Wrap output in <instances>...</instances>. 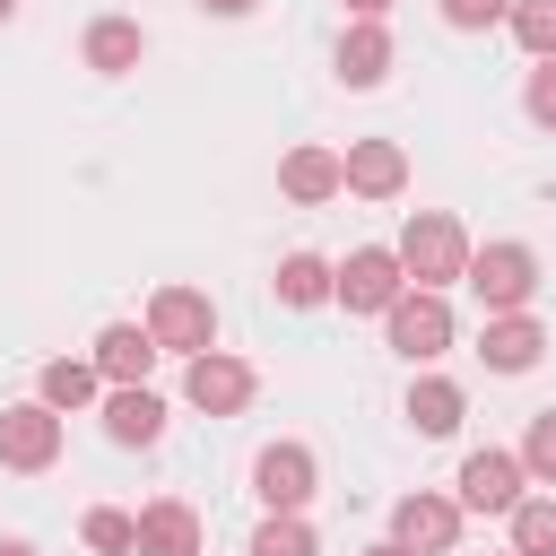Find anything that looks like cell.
Masks as SVG:
<instances>
[{"mask_svg": "<svg viewBox=\"0 0 556 556\" xmlns=\"http://www.w3.org/2000/svg\"><path fill=\"white\" fill-rule=\"evenodd\" d=\"M87 365H96L104 382H148V365H156V339H148V321H104Z\"/></svg>", "mask_w": 556, "mask_h": 556, "instance_id": "obj_16", "label": "cell"}, {"mask_svg": "<svg viewBox=\"0 0 556 556\" xmlns=\"http://www.w3.org/2000/svg\"><path fill=\"white\" fill-rule=\"evenodd\" d=\"M252 391H261V374H252L243 356H226V348L182 356V400H191L200 417H243V408H252Z\"/></svg>", "mask_w": 556, "mask_h": 556, "instance_id": "obj_6", "label": "cell"}, {"mask_svg": "<svg viewBox=\"0 0 556 556\" xmlns=\"http://www.w3.org/2000/svg\"><path fill=\"white\" fill-rule=\"evenodd\" d=\"M148 339H156V356H200V348H217V304L200 287H156L148 295Z\"/></svg>", "mask_w": 556, "mask_h": 556, "instance_id": "obj_5", "label": "cell"}, {"mask_svg": "<svg viewBox=\"0 0 556 556\" xmlns=\"http://www.w3.org/2000/svg\"><path fill=\"white\" fill-rule=\"evenodd\" d=\"M391 539L417 547V556H452V547H460V495H434V486L400 495V504H391Z\"/></svg>", "mask_w": 556, "mask_h": 556, "instance_id": "obj_9", "label": "cell"}, {"mask_svg": "<svg viewBox=\"0 0 556 556\" xmlns=\"http://www.w3.org/2000/svg\"><path fill=\"white\" fill-rule=\"evenodd\" d=\"M504 556H513V547H504Z\"/></svg>", "mask_w": 556, "mask_h": 556, "instance_id": "obj_34", "label": "cell"}, {"mask_svg": "<svg viewBox=\"0 0 556 556\" xmlns=\"http://www.w3.org/2000/svg\"><path fill=\"white\" fill-rule=\"evenodd\" d=\"M391 61H400V43H391L382 17H356V26L339 35V87H382Z\"/></svg>", "mask_w": 556, "mask_h": 556, "instance_id": "obj_15", "label": "cell"}, {"mask_svg": "<svg viewBox=\"0 0 556 556\" xmlns=\"http://www.w3.org/2000/svg\"><path fill=\"white\" fill-rule=\"evenodd\" d=\"M96 391H104V374H96L87 356H52V365L35 374V400H43V408H61V417H70V408H87Z\"/></svg>", "mask_w": 556, "mask_h": 556, "instance_id": "obj_20", "label": "cell"}, {"mask_svg": "<svg viewBox=\"0 0 556 556\" xmlns=\"http://www.w3.org/2000/svg\"><path fill=\"white\" fill-rule=\"evenodd\" d=\"M513 0H443V26H460V35H478V26H495Z\"/></svg>", "mask_w": 556, "mask_h": 556, "instance_id": "obj_28", "label": "cell"}, {"mask_svg": "<svg viewBox=\"0 0 556 556\" xmlns=\"http://www.w3.org/2000/svg\"><path fill=\"white\" fill-rule=\"evenodd\" d=\"M365 556H417V547H400V539H374V547H365Z\"/></svg>", "mask_w": 556, "mask_h": 556, "instance_id": "obj_31", "label": "cell"}, {"mask_svg": "<svg viewBox=\"0 0 556 556\" xmlns=\"http://www.w3.org/2000/svg\"><path fill=\"white\" fill-rule=\"evenodd\" d=\"M0 556H35V547H26V539H0Z\"/></svg>", "mask_w": 556, "mask_h": 556, "instance_id": "obj_32", "label": "cell"}, {"mask_svg": "<svg viewBox=\"0 0 556 556\" xmlns=\"http://www.w3.org/2000/svg\"><path fill=\"white\" fill-rule=\"evenodd\" d=\"M78 539H87L96 556H139V513H113V504H96V513L78 521Z\"/></svg>", "mask_w": 556, "mask_h": 556, "instance_id": "obj_25", "label": "cell"}, {"mask_svg": "<svg viewBox=\"0 0 556 556\" xmlns=\"http://www.w3.org/2000/svg\"><path fill=\"white\" fill-rule=\"evenodd\" d=\"M348 17H391V0H348Z\"/></svg>", "mask_w": 556, "mask_h": 556, "instance_id": "obj_30", "label": "cell"}, {"mask_svg": "<svg viewBox=\"0 0 556 556\" xmlns=\"http://www.w3.org/2000/svg\"><path fill=\"white\" fill-rule=\"evenodd\" d=\"M261 0H200V17H252Z\"/></svg>", "mask_w": 556, "mask_h": 556, "instance_id": "obj_29", "label": "cell"}, {"mask_svg": "<svg viewBox=\"0 0 556 556\" xmlns=\"http://www.w3.org/2000/svg\"><path fill=\"white\" fill-rule=\"evenodd\" d=\"M400 269H408V287H452L460 269H469V235H460V217L452 208H417L408 226H400Z\"/></svg>", "mask_w": 556, "mask_h": 556, "instance_id": "obj_1", "label": "cell"}, {"mask_svg": "<svg viewBox=\"0 0 556 556\" xmlns=\"http://www.w3.org/2000/svg\"><path fill=\"white\" fill-rule=\"evenodd\" d=\"M521 104H530V122H539V130H556V61H539V70H530Z\"/></svg>", "mask_w": 556, "mask_h": 556, "instance_id": "obj_27", "label": "cell"}, {"mask_svg": "<svg viewBox=\"0 0 556 556\" xmlns=\"http://www.w3.org/2000/svg\"><path fill=\"white\" fill-rule=\"evenodd\" d=\"M478 356H486V374H530V365L547 356V330H539L530 313H486Z\"/></svg>", "mask_w": 556, "mask_h": 556, "instance_id": "obj_14", "label": "cell"}, {"mask_svg": "<svg viewBox=\"0 0 556 556\" xmlns=\"http://www.w3.org/2000/svg\"><path fill=\"white\" fill-rule=\"evenodd\" d=\"M521 469H530L539 486H556V408L530 417V434H521Z\"/></svg>", "mask_w": 556, "mask_h": 556, "instance_id": "obj_26", "label": "cell"}, {"mask_svg": "<svg viewBox=\"0 0 556 556\" xmlns=\"http://www.w3.org/2000/svg\"><path fill=\"white\" fill-rule=\"evenodd\" d=\"M104 434H113L122 452H148V443L165 434V400H156L148 382H104Z\"/></svg>", "mask_w": 556, "mask_h": 556, "instance_id": "obj_12", "label": "cell"}, {"mask_svg": "<svg viewBox=\"0 0 556 556\" xmlns=\"http://www.w3.org/2000/svg\"><path fill=\"white\" fill-rule=\"evenodd\" d=\"M460 417H469L460 382H443V374H417V382H408V426H417V434H460Z\"/></svg>", "mask_w": 556, "mask_h": 556, "instance_id": "obj_19", "label": "cell"}, {"mask_svg": "<svg viewBox=\"0 0 556 556\" xmlns=\"http://www.w3.org/2000/svg\"><path fill=\"white\" fill-rule=\"evenodd\" d=\"M278 191H287L295 208H321V200H339V191H348V182H339V148H321V139L287 148V156H278Z\"/></svg>", "mask_w": 556, "mask_h": 556, "instance_id": "obj_13", "label": "cell"}, {"mask_svg": "<svg viewBox=\"0 0 556 556\" xmlns=\"http://www.w3.org/2000/svg\"><path fill=\"white\" fill-rule=\"evenodd\" d=\"M61 460V408H43V400H17V408H0V469H52Z\"/></svg>", "mask_w": 556, "mask_h": 556, "instance_id": "obj_10", "label": "cell"}, {"mask_svg": "<svg viewBox=\"0 0 556 556\" xmlns=\"http://www.w3.org/2000/svg\"><path fill=\"white\" fill-rule=\"evenodd\" d=\"M400 287H408V269L391 243H356L348 261H330V304H348V313H391Z\"/></svg>", "mask_w": 556, "mask_h": 556, "instance_id": "obj_4", "label": "cell"}, {"mask_svg": "<svg viewBox=\"0 0 556 556\" xmlns=\"http://www.w3.org/2000/svg\"><path fill=\"white\" fill-rule=\"evenodd\" d=\"M139 556H200V513L182 495L139 504Z\"/></svg>", "mask_w": 556, "mask_h": 556, "instance_id": "obj_17", "label": "cell"}, {"mask_svg": "<svg viewBox=\"0 0 556 556\" xmlns=\"http://www.w3.org/2000/svg\"><path fill=\"white\" fill-rule=\"evenodd\" d=\"M504 26H513V43H521L530 61H556V0H513Z\"/></svg>", "mask_w": 556, "mask_h": 556, "instance_id": "obj_23", "label": "cell"}, {"mask_svg": "<svg viewBox=\"0 0 556 556\" xmlns=\"http://www.w3.org/2000/svg\"><path fill=\"white\" fill-rule=\"evenodd\" d=\"M339 182H348L356 200H400V191H408V148H400V139H348Z\"/></svg>", "mask_w": 556, "mask_h": 556, "instance_id": "obj_11", "label": "cell"}, {"mask_svg": "<svg viewBox=\"0 0 556 556\" xmlns=\"http://www.w3.org/2000/svg\"><path fill=\"white\" fill-rule=\"evenodd\" d=\"M460 278L478 287L486 313H530V295H539V252H530V243H469V269H460Z\"/></svg>", "mask_w": 556, "mask_h": 556, "instance_id": "obj_2", "label": "cell"}, {"mask_svg": "<svg viewBox=\"0 0 556 556\" xmlns=\"http://www.w3.org/2000/svg\"><path fill=\"white\" fill-rule=\"evenodd\" d=\"M269 287H278V304H295V313H313V304H330V261H321V252H287Z\"/></svg>", "mask_w": 556, "mask_h": 556, "instance_id": "obj_21", "label": "cell"}, {"mask_svg": "<svg viewBox=\"0 0 556 556\" xmlns=\"http://www.w3.org/2000/svg\"><path fill=\"white\" fill-rule=\"evenodd\" d=\"M504 521H513V556H556V495H521Z\"/></svg>", "mask_w": 556, "mask_h": 556, "instance_id": "obj_22", "label": "cell"}, {"mask_svg": "<svg viewBox=\"0 0 556 556\" xmlns=\"http://www.w3.org/2000/svg\"><path fill=\"white\" fill-rule=\"evenodd\" d=\"M9 17H17V0H0V26H9Z\"/></svg>", "mask_w": 556, "mask_h": 556, "instance_id": "obj_33", "label": "cell"}, {"mask_svg": "<svg viewBox=\"0 0 556 556\" xmlns=\"http://www.w3.org/2000/svg\"><path fill=\"white\" fill-rule=\"evenodd\" d=\"M460 513H513L521 504V486H530V469H521V452H504V443H486V452H469L460 460Z\"/></svg>", "mask_w": 556, "mask_h": 556, "instance_id": "obj_8", "label": "cell"}, {"mask_svg": "<svg viewBox=\"0 0 556 556\" xmlns=\"http://www.w3.org/2000/svg\"><path fill=\"white\" fill-rule=\"evenodd\" d=\"M78 52H87V70H104V78H122V70H139V52H148V35H139V17H96V26L78 35Z\"/></svg>", "mask_w": 556, "mask_h": 556, "instance_id": "obj_18", "label": "cell"}, {"mask_svg": "<svg viewBox=\"0 0 556 556\" xmlns=\"http://www.w3.org/2000/svg\"><path fill=\"white\" fill-rule=\"evenodd\" d=\"M382 339H391L408 365H434V356L452 348V304H443V287H400L391 313H382Z\"/></svg>", "mask_w": 556, "mask_h": 556, "instance_id": "obj_3", "label": "cell"}, {"mask_svg": "<svg viewBox=\"0 0 556 556\" xmlns=\"http://www.w3.org/2000/svg\"><path fill=\"white\" fill-rule=\"evenodd\" d=\"M252 495H261L269 513H304V504L321 495V460H313V443H269V452L252 460Z\"/></svg>", "mask_w": 556, "mask_h": 556, "instance_id": "obj_7", "label": "cell"}, {"mask_svg": "<svg viewBox=\"0 0 556 556\" xmlns=\"http://www.w3.org/2000/svg\"><path fill=\"white\" fill-rule=\"evenodd\" d=\"M243 556H321V539H313V521L304 513H269L261 530H252V547Z\"/></svg>", "mask_w": 556, "mask_h": 556, "instance_id": "obj_24", "label": "cell"}]
</instances>
